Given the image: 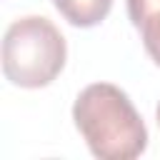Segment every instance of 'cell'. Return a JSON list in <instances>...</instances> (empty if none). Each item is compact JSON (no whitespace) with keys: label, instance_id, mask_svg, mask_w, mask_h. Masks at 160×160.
Wrapping results in <instances>:
<instances>
[{"label":"cell","instance_id":"cell-1","mask_svg":"<svg viewBox=\"0 0 160 160\" xmlns=\"http://www.w3.org/2000/svg\"><path fill=\"white\" fill-rule=\"evenodd\" d=\"M72 120L100 160H132L148 148V128L125 90L112 82L88 85L72 105Z\"/></svg>","mask_w":160,"mask_h":160},{"label":"cell","instance_id":"cell-3","mask_svg":"<svg viewBox=\"0 0 160 160\" xmlns=\"http://www.w3.org/2000/svg\"><path fill=\"white\" fill-rule=\"evenodd\" d=\"M52 2L58 12L75 28L100 25L112 8V0H52Z\"/></svg>","mask_w":160,"mask_h":160},{"label":"cell","instance_id":"cell-4","mask_svg":"<svg viewBox=\"0 0 160 160\" xmlns=\"http://www.w3.org/2000/svg\"><path fill=\"white\" fill-rule=\"evenodd\" d=\"M138 30H140V35H142V45H145L148 55H150L152 62L160 68V15L150 18V20L142 22Z\"/></svg>","mask_w":160,"mask_h":160},{"label":"cell","instance_id":"cell-5","mask_svg":"<svg viewBox=\"0 0 160 160\" xmlns=\"http://www.w3.org/2000/svg\"><path fill=\"white\" fill-rule=\"evenodd\" d=\"M128 15H130V22L140 28L150 18L160 15V0H128Z\"/></svg>","mask_w":160,"mask_h":160},{"label":"cell","instance_id":"cell-6","mask_svg":"<svg viewBox=\"0 0 160 160\" xmlns=\"http://www.w3.org/2000/svg\"><path fill=\"white\" fill-rule=\"evenodd\" d=\"M155 120H158V125H160V102H158V108H155Z\"/></svg>","mask_w":160,"mask_h":160},{"label":"cell","instance_id":"cell-2","mask_svg":"<svg viewBox=\"0 0 160 160\" xmlns=\"http://www.w3.org/2000/svg\"><path fill=\"white\" fill-rule=\"evenodd\" d=\"M68 45L62 32L42 15L15 20L2 38V72L18 88H45L65 68Z\"/></svg>","mask_w":160,"mask_h":160}]
</instances>
